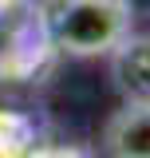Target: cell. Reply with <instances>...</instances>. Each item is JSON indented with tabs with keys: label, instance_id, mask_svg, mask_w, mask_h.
<instances>
[{
	"label": "cell",
	"instance_id": "obj_1",
	"mask_svg": "<svg viewBox=\"0 0 150 158\" xmlns=\"http://www.w3.org/2000/svg\"><path fill=\"white\" fill-rule=\"evenodd\" d=\"M131 12L119 0H59L52 8V40L75 59L111 56V48L131 32Z\"/></svg>",
	"mask_w": 150,
	"mask_h": 158
},
{
	"label": "cell",
	"instance_id": "obj_2",
	"mask_svg": "<svg viewBox=\"0 0 150 158\" xmlns=\"http://www.w3.org/2000/svg\"><path fill=\"white\" fill-rule=\"evenodd\" d=\"M107 59L123 103H150V32H127Z\"/></svg>",
	"mask_w": 150,
	"mask_h": 158
},
{
	"label": "cell",
	"instance_id": "obj_3",
	"mask_svg": "<svg viewBox=\"0 0 150 158\" xmlns=\"http://www.w3.org/2000/svg\"><path fill=\"white\" fill-rule=\"evenodd\" d=\"M107 158H150V103H123L103 127Z\"/></svg>",
	"mask_w": 150,
	"mask_h": 158
},
{
	"label": "cell",
	"instance_id": "obj_4",
	"mask_svg": "<svg viewBox=\"0 0 150 158\" xmlns=\"http://www.w3.org/2000/svg\"><path fill=\"white\" fill-rule=\"evenodd\" d=\"M127 12H131V20H150V0H119Z\"/></svg>",
	"mask_w": 150,
	"mask_h": 158
}]
</instances>
